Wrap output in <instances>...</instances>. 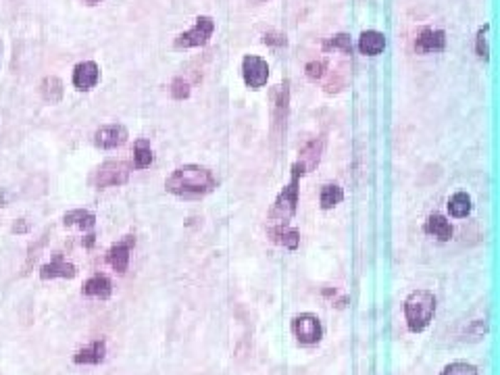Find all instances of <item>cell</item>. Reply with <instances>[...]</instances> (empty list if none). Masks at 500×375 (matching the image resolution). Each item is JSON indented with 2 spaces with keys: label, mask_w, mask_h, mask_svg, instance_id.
<instances>
[{
  "label": "cell",
  "mask_w": 500,
  "mask_h": 375,
  "mask_svg": "<svg viewBox=\"0 0 500 375\" xmlns=\"http://www.w3.org/2000/svg\"><path fill=\"white\" fill-rule=\"evenodd\" d=\"M344 200V190L335 184H325L321 188V196H319V202H321V209L323 211H330L335 205H340Z\"/></svg>",
  "instance_id": "22"
},
{
  "label": "cell",
  "mask_w": 500,
  "mask_h": 375,
  "mask_svg": "<svg viewBox=\"0 0 500 375\" xmlns=\"http://www.w3.org/2000/svg\"><path fill=\"white\" fill-rule=\"evenodd\" d=\"M171 96L175 101H186L190 96V83L184 80V78H175L171 81Z\"/></svg>",
  "instance_id": "28"
},
{
  "label": "cell",
  "mask_w": 500,
  "mask_h": 375,
  "mask_svg": "<svg viewBox=\"0 0 500 375\" xmlns=\"http://www.w3.org/2000/svg\"><path fill=\"white\" fill-rule=\"evenodd\" d=\"M94 142L103 150H111L127 142V130L123 125H105L94 134Z\"/></svg>",
  "instance_id": "10"
},
{
  "label": "cell",
  "mask_w": 500,
  "mask_h": 375,
  "mask_svg": "<svg viewBox=\"0 0 500 375\" xmlns=\"http://www.w3.org/2000/svg\"><path fill=\"white\" fill-rule=\"evenodd\" d=\"M263 42L265 44H269V46H286V36L283 34H276V31H269V34H265V38H263Z\"/></svg>",
  "instance_id": "30"
},
{
  "label": "cell",
  "mask_w": 500,
  "mask_h": 375,
  "mask_svg": "<svg viewBox=\"0 0 500 375\" xmlns=\"http://www.w3.org/2000/svg\"><path fill=\"white\" fill-rule=\"evenodd\" d=\"M136 246V238L134 236H125L121 242H117L115 246H111L109 255H107V261L117 273H125L127 265H130V252L132 248Z\"/></svg>",
  "instance_id": "8"
},
{
  "label": "cell",
  "mask_w": 500,
  "mask_h": 375,
  "mask_svg": "<svg viewBox=\"0 0 500 375\" xmlns=\"http://www.w3.org/2000/svg\"><path fill=\"white\" fill-rule=\"evenodd\" d=\"M436 315V296L429 290H415L405 300V319L413 334L427 329Z\"/></svg>",
  "instance_id": "2"
},
{
  "label": "cell",
  "mask_w": 500,
  "mask_h": 375,
  "mask_svg": "<svg viewBox=\"0 0 500 375\" xmlns=\"http://www.w3.org/2000/svg\"><path fill=\"white\" fill-rule=\"evenodd\" d=\"M42 96H44V101L51 103V105L58 103V101L63 98V81L58 80V78H55V76L46 78V80L42 81Z\"/></svg>",
  "instance_id": "23"
},
{
  "label": "cell",
  "mask_w": 500,
  "mask_h": 375,
  "mask_svg": "<svg viewBox=\"0 0 500 375\" xmlns=\"http://www.w3.org/2000/svg\"><path fill=\"white\" fill-rule=\"evenodd\" d=\"M252 2H265V0H252Z\"/></svg>",
  "instance_id": "34"
},
{
  "label": "cell",
  "mask_w": 500,
  "mask_h": 375,
  "mask_svg": "<svg viewBox=\"0 0 500 375\" xmlns=\"http://www.w3.org/2000/svg\"><path fill=\"white\" fill-rule=\"evenodd\" d=\"M423 230H425V234H429V236H434V238H438V240L442 242L452 238V225L442 215H429Z\"/></svg>",
  "instance_id": "16"
},
{
  "label": "cell",
  "mask_w": 500,
  "mask_h": 375,
  "mask_svg": "<svg viewBox=\"0 0 500 375\" xmlns=\"http://www.w3.org/2000/svg\"><path fill=\"white\" fill-rule=\"evenodd\" d=\"M63 223L67 227H78V230H92L94 223H96V217L90 213V211H83V209H75V211H69L63 217Z\"/></svg>",
  "instance_id": "20"
},
{
  "label": "cell",
  "mask_w": 500,
  "mask_h": 375,
  "mask_svg": "<svg viewBox=\"0 0 500 375\" xmlns=\"http://www.w3.org/2000/svg\"><path fill=\"white\" fill-rule=\"evenodd\" d=\"M242 78L246 81V86L252 90L263 88L269 80V65L265 58L256 56V54H246L242 61Z\"/></svg>",
  "instance_id": "7"
},
{
  "label": "cell",
  "mask_w": 500,
  "mask_h": 375,
  "mask_svg": "<svg viewBox=\"0 0 500 375\" xmlns=\"http://www.w3.org/2000/svg\"><path fill=\"white\" fill-rule=\"evenodd\" d=\"M448 213L454 219H463L472 213V196L467 192H457L448 200Z\"/></svg>",
  "instance_id": "19"
},
{
  "label": "cell",
  "mask_w": 500,
  "mask_h": 375,
  "mask_svg": "<svg viewBox=\"0 0 500 375\" xmlns=\"http://www.w3.org/2000/svg\"><path fill=\"white\" fill-rule=\"evenodd\" d=\"M342 51L344 54H353V42L348 34H335L330 40H325L323 51Z\"/></svg>",
  "instance_id": "25"
},
{
  "label": "cell",
  "mask_w": 500,
  "mask_h": 375,
  "mask_svg": "<svg viewBox=\"0 0 500 375\" xmlns=\"http://www.w3.org/2000/svg\"><path fill=\"white\" fill-rule=\"evenodd\" d=\"M90 4H96V2H100V0H88Z\"/></svg>",
  "instance_id": "33"
},
{
  "label": "cell",
  "mask_w": 500,
  "mask_h": 375,
  "mask_svg": "<svg viewBox=\"0 0 500 375\" xmlns=\"http://www.w3.org/2000/svg\"><path fill=\"white\" fill-rule=\"evenodd\" d=\"M325 71H328V63L325 61H311V63H306L305 67L306 78L313 81L321 80L325 76Z\"/></svg>",
  "instance_id": "27"
},
{
  "label": "cell",
  "mask_w": 500,
  "mask_h": 375,
  "mask_svg": "<svg viewBox=\"0 0 500 375\" xmlns=\"http://www.w3.org/2000/svg\"><path fill=\"white\" fill-rule=\"evenodd\" d=\"M386 48V36L377 29H367L359 38V51L365 56H377Z\"/></svg>",
  "instance_id": "14"
},
{
  "label": "cell",
  "mask_w": 500,
  "mask_h": 375,
  "mask_svg": "<svg viewBox=\"0 0 500 375\" xmlns=\"http://www.w3.org/2000/svg\"><path fill=\"white\" fill-rule=\"evenodd\" d=\"M490 29V26H484L477 29V38H475V53L479 58H488V42H486V31Z\"/></svg>",
  "instance_id": "29"
},
{
  "label": "cell",
  "mask_w": 500,
  "mask_h": 375,
  "mask_svg": "<svg viewBox=\"0 0 500 375\" xmlns=\"http://www.w3.org/2000/svg\"><path fill=\"white\" fill-rule=\"evenodd\" d=\"M152 163V148L148 140H138L134 146V167L136 169H146Z\"/></svg>",
  "instance_id": "24"
},
{
  "label": "cell",
  "mask_w": 500,
  "mask_h": 375,
  "mask_svg": "<svg viewBox=\"0 0 500 375\" xmlns=\"http://www.w3.org/2000/svg\"><path fill=\"white\" fill-rule=\"evenodd\" d=\"M323 146H325V140L323 138H315L306 144L305 148L301 150V157H298V163L305 167V173L313 171L319 161H321V153H323Z\"/></svg>",
  "instance_id": "15"
},
{
  "label": "cell",
  "mask_w": 500,
  "mask_h": 375,
  "mask_svg": "<svg viewBox=\"0 0 500 375\" xmlns=\"http://www.w3.org/2000/svg\"><path fill=\"white\" fill-rule=\"evenodd\" d=\"M213 31H215V21H213V17L200 15V17L196 19L192 29H188V31H184V34H179V36L175 38V48H196V46H204V44L211 40Z\"/></svg>",
  "instance_id": "4"
},
{
  "label": "cell",
  "mask_w": 500,
  "mask_h": 375,
  "mask_svg": "<svg viewBox=\"0 0 500 375\" xmlns=\"http://www.w3.org/2000/svg\"><path fill=\"white\" fill-rule=\"evenodd\" d=\"M75 265L55 259L53 263H46L44 267L40 269V277L42 279H55V277H75Z\"/></svg>",
  "instance_id": "18"
},
{
  "label": "cell",
  "mask_w": 500,
  "mask_h": 375,
  "mask_svg": "<svg viewBox=\"0 0 500 375\" xmlns=\"http://www.w3.org/2000/svg\"><path fill=\"white\" fill-rule=\"evenodd\" d=\"M269 238L279 246L288 248V250H296L301 244V234L296 227H290L288 223H276L269 227Z\"/></svg>",
  "instance_id": "12"
},
{
  "label": "cell",
  "mask_w": 500,
  "mask_h": 375,
  "mask_svg": "<svg viewBox=\"0 0 500 375\" xmlns=\"http://www.w3.org/2000/svg\"><path fill=\"white\" fill-rule=\"evenodd\" d=\"M100 80V69L94 61H83L73 69V86L80 92L92 90Z\"/></svg>",
  "instance_id": "9"
},
{
  "label": "cell",
  "mask_w": 500,
  "mask_h": 375,
  "mask_svg": "<svg viewBox=\"0 0 500 375\" xmlns=\"http://www.w3.org/2000/svg\"><path fill=\"white\" fill-rule=\"evenodd\" d=\"M113 292L111 279L103 273L92 275L85 284H83V294L94 296V298H109Z\"/></svg>",
  "instance_id": "17"
},
{
  "label": "cell",
  "mask_w": 500,
  "mask_h": 375,
  "mask_svg": "<svg viewBox=\"0 0 500 375\" xmlns=\"http://www.w3.org/2000/svg\"><path fill=\"white\" fill-rule=\"evenodd\" d=\"M105 356H107V344H105V340H94V342H90L88 346L78 350L75 356H73V361H75L78 365H98V363L105 361Z\"/></svg>",
  "instance_id": "13"
},
{
  "label": "cell",
  "mask_w": 500,
  "mask_h": 375,
  "mask_svg": "<svg viewBox=\"0 0 500 375\" xmlns=\"http://www.w3.org/2000/svg\"><path fill=\"white\" fill-rule=\"evenodd\" d=\"M288 101H290V81L279 83L274 92V107H276V123H286V113H288Z\"/></svg>",
  "instance_id": "21"
},
{
  "label": "cell",
  "mask_w": 500,
  "mask_h": 375,
  "mask_svg": "<svg viewBox=\"0 0 500 375\" xmlns=\"http://www.w3.org/2000/svg\"><path fill=\"white\" fill-rule=\"evenodd\" d=\"M92 244H94V236H88L85 238V246H92Z\"/></svg>",
  "instance_id": "32"
},
{
  "label": "cell",
  "mask_w": 500,
  "mask_h": 375,
  "mask_svg": "<svg viewBox=\"0 0 500 375\" xmlns=\"http://www.w3.org/2000/svg\"><path fill=\"white\" fill-rule=\"evenodd\" d=\"M305 175V167L296 161L292 165V178H290V184L283 188L278 194L271 211H269V221L274 223H288L294 213H296V207H298V188H301V178Z\"/></svg>",
  "instance_id": "3"
},
{
  "label": "cell",
  "mask_w": 500,
  "mask_h": 375,
  "mask_svg": "<svg viewBox=\"0 0 500 375\" xmlns=\"http://www.w3.org/2000/svg\"><path fill=\"white\" fill-rule=\"evenodd\" d=\"M446 48V34L442 29L425 27L415 40L417 53H440Z\"/></svg>",
  "instance_id": "11"
},
{
  "label": "cell",
  "mask_w": 500,
  "mask_h": 375,
  "mask_svg": "<svg viewBox=\"0 0 500 375\" xmlns=\"http://www.w3.org/2000/svg\"><path fill=\"white\" fill-rule=\"evenodd\" d=\"M167 192L175 196H204L217 188V178L209 167L202 165H184L177 167L165 180Z\"/></svg>",
  "instance_id": "1"
},
{
  "label": "cell",
  "mask_w": 500,
  "mask_h": 375,
  "mask_svg": "<svg viewBox=\"0 0 500 375\" xmlns=\"http://www.w3.org/2000/svg\"><path fill=\"white\" fill-rule=\"evenodd\" d=\"M28 230H29V225L24 221V219H21V221H17V223L13 225V232H17V234H26Z\"/></svg>",
  "instance_id": "31"
},
{
  "label": "cell",
  "mask_w": 500,
  "mask_h": 375,
  "mask_svg": "<svg viewBox=\"0 0 500 375\" xmlns=\"http://www.w3.org/2000/svg\"><path fill=\"white\" fill-rule=\"evenodd\" d=\"M294 338L301 342V344H306V346H313L317 342H321L323 338V327H321V322L317 315L313 313H301L292 319V325H290Z\"/></svg>",
  "instance_id": "5"
},
{
  "label": "cell",
  "mask_w": 500,
  "mask_h": 375,
  "mask_svg": "<svg viewBox=\"0 0 500 375\" xmlns=\"http://www.w3.org/2000/svg\"><path fill=\"white\" fill-rule=\"evenodd\" d=\"M130 180V165L123 161H107L103 163L94 175V186L96 188H111L123 186Z\"/></svg>",
  "instance_id": "6"
},
{
  "label": "cell",
  "mask_w": 500,
  "mask_h": 375,
  "mask_svg": "<svg viewBox=\"0 0 500 375\" xmlns=\"http://www.w3.org/2000/svg\"><path fill=\"white\" fill-rule=\"evenodd\" d=\"M440 375H477V367L465 361H457V363L446 365Z\"/></svg>",
  "instance_id": "26"
}]
</instances>
